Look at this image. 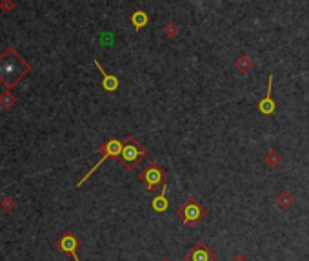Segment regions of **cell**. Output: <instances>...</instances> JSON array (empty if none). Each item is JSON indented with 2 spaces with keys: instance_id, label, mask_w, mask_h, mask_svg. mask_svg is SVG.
I'll list each match as a JSON object with an SVG mask.
<instances>
[{
  "instance_id": "6da1fadb",
  "label": "cell",
  "mask_w": 309,
  "mask_h": 261,
  "mask_svg": "<svg viewBox=\"0 0 309 261\" xmlns=\"http://www.w3.org/2000/svg\"><path fill=\"white\" fill-rule=\"evenodd\" d=\"M31 71V66L26 59H22L15 47L7 46L0 55V82L4 90H11L15 84H19L27 73Z\"/></svg>"
},
{
  "instance_id": "7a4b0ae2",
  "label": "cell",
  "mask_w": 309,
  "mask_h": 261,
  "mask_svg": "<svg viewBox=\"0 0 309 261\" xmlns=\"http://www.w3.org/2000/svg\"><path fill=\"white\" fill-rule=\"evenodd\" d=\"M145 157H147V150L138 142L137 137H135V135H125L124 146H122V152H120L119 155L120 165H122L127 172H133Z\"/></svg>"
},
{
  "instance_id": "3957f363",
  "label": "cell",
  "mask_w": 309,
  "mask_h": 261,
  "mask_svg": "<svg viewBox=\"0 0 309 261\" xmlns=\"http://www.w3.org/2000/svg\"><path fill=\"white\" fill-rule=\"evenodd\" d=\"M177 215L182 219L185 227L189 228H195L200 225V221L206 219V215H207V208L197 199V197H187V199L177 208Z\"/></svg>"
},
{
  "instance_id": "277c9868",
  "label": "cell",
  "mask_w": 309,
  "mask_h": 261,
  "mask_svg": "<svg viewBox=\"0 0 309 261\" xmlns=\"http://www.w3.org/2000/svg\"><path fill=\"white\" fill-rule=\"evenodd\" d=\"M138 179H140V183H144L147 190L155 192V190H158L160 187H164L165 185V181H167V172H165L164 168H160L158 163H147L145 168L140 170Z\"/></svg>"
},
{
  "instance_id": "5b68a950",
  "label": "cell",
  "mask_w": 309,
  "mask_h": 261,
  "mask_svg": "<svg viewBox=\"0 0 309 261\" xmlns=\"http://www.w3.org/2000/svg\"><path fill=\"white\" fill-rule=\"evenodd\" d=\"M122 146H124V141L117 139V137H113V139L105 141L104 144H102V146L99 148L100 161L97 163V165H95V166L91 168V170H89V172H87L86 175H84V177H82V179L79 181V183H77V187H79V188L82 187V185H84V183H86V181L89 179V177H91V175L95 174V172H97V168H99L105 159H109V157H119L120 152H122Z\"/></svg>"
},
{
  "instance_id": "8992f818",
  "label": "cell",
  "mask_w": 309,
  "mask_h": 261,
  "mask_svg": "<svg viewBox=\"0 0 309 261\" xmlns=\"http://www.w3.org/2000/svg\"><path fill=\"white\" fill-rule=\"evenodd\" d=\"M55 247L59 248V252H62L67 258H71L73 261H80L79 250L82 247V243H80V239L73 234L71 230H66L64 234L60 236L59 239H57V243H55Z\"/></svg>"
},
{
  "instance_id": "52a82bcc",
  "label": "cell",
  "mask_w": 309,
  "mask_h": 261,
  "mask_svg": "<svg viewBox=\"0 0 309 261\" xmlns=\"http://www.w3.org/2000/svg\"><path fill=\"white\" fill-rule=\"evenodd\" d=\"M184 261H217V254L204 241H198L184 254Z\"/></svg>"
},
{
  "instance_id": "ba28073f",
  "label": "cell",
  "mask_w": 309,
  "mask_h": 261,
  "mask_svg": "<svg viewBox=\"0 0 309 261\" xmlns=\"http://www.w3.org/2000/svg\"><path fill=\"white\" fill-rule=\"evenodd\" d=\"M271 92H273V75H269V79H268V92H266V97L258 102V112L264 115H271L276 108V104L273 102V97H271Z\"/></svg>"
},
{
  "instance_id": "9c48e42d",
  "label": "cell",
  "mask_w": 309,
  "mask_h": 261,
  "mask_svg": "<svg viewBox=\"0 0 309 261\" xmlns=\"http://www.w3.org/2000/svg\"><path fill=\"white\" fill-rule=\"evenodd\" d=\"M95 66L99 68V71L102 73V88H104L105 92H115V90L120 86V80L117 79L115 75L105 73L104 70H102V66H100V62L97 59H95Z\"/></svg>"
},
{
  "instance_id": "30bf717a",
  "label": "cell",
  "mask_w": 309,
  "mask_h": 261,
  "mask_svg": "<svg viewBox=\"0 0 309 261\" xmlns=\"http://www.w3.org/2000/svg\"><path fill=\"white\" fill-rule=\"evenodd\" d=\"M151 208L157 212V214H164L165 210L169 208V201H167V190H165V185L160 188V194L151 201Z\"/></svg>"
},
{
  "instance_id": "8fae6325",
  "label": "cell",
  "mask_w": 309,
  "mask_h": 261,
  "mask_svg": "<svg viewBox=\"0 0 309 261\" xmlns=\"http://www.w3.org/2000/svg\"><path fill=\"white\" fill-rule=\"evenodd\" d=\"M147 22H149V17H147V13H145L144 9H137V11L131 15V24L137 31H140Z\"/></svg>"
},
{
  "instance_id": "7c38bea8",
  "label": "cell",
  "mask_w": 309,
  "mask_h": 261,
  "mask_svg": "<svg viewBox=\"0 0 309 261\" xmlns=\"http://www.w3.org/2000/svg\"><path fill=\"white\" fill-rule=\"evenodd\" d=\"M235 68H237V71H240V73H249L251 70H253V59L247 57L246 53H242L235 60Z\"/></svg>"
},
{
  "instance_id": "4fadbf2b",
  "label": "cell",
  "mask_w": 309,
  "mask_h": 261,
  "mask_svg": "<svg viewBox=\"0 0 309 261\" xmlns=\"http://www.w3.org/2000/svg\"><path fill=\"white\" fill-rule=\"evenodd\" d=\"M293 203H295V199H293V195L288 190H282L280 194L276 195V205H278L280 210H289L293 207Z\"/></svg>"
},
{
  "instance_id": "5bb4252c",
  "label": "cell",
  "mask_w": 309,
  "mask_h": 261,
  "mask_svg": "<svg viewBox=\"0 0 309 261\" xmlns=\"http://www.w3.org/2000/svg\"><path fill=\"white\" fill-rule=\"evenodd\" d=\"M264 161H266V165L271 168H276L280 163H282V154L276 150V148H271L269 152L266 154V157H264Z\"/></svg>"
},
{
  "instance_id": "9a60e30c",
  "label": "cell",
  "mask_w": 309,
  "mask_h": 261,
  "mask_svg": "<svg viewBox=\"0 0 309 261\" xmlns=\"http://www.w3.org/2000/svg\"><path fill=\"white\" fill-rule=\"evenodd\" d=\"M15 102H17V97L11 94V90H4L2 95H0V106L4 108V110H9Z\"/></svg>"
},
{
  "instance_id": "2e32d148",
  "label": "cell",
  "mask_w": 309,
  "mask_h": 261,
  "mask_svg": "<svg viewBox=\"0 0 309 261\" xmlns=\"http://www.w3.org/2000/svg\"><path fill=\"white\" fill-rule=\"evenodd\" d=\"M164 35L167 37V39H175L178 35V26L175 24V22H167L164 26Z\"/></svg>"
},
{
  "instance_id": "e0dca14e",
  "label": "cell",
  "mask_w": 309,
  "mask_h": 261,
  "mask_svg": "<svg viewBox=\"0 0 309 261\" xmlns=\"http://www.w3.org/2000/svg\"><path fill=\"white\" fill-rule=\"evenodd\" d=\"M15 205H17V203H15V199H13V197H9V195H6V197L2 199V208H4V210H13Z\"/></svg>"
},
{
  "instance_id": "ac0fdd59",
  "label": "cell",
  "mask_w": 309,
  "mask_h": 261,
  "mask_svg": "<svg viewBox=\"0 0 309 261\" xmlns=\"http://www.w3.org/2000/svg\"><path fill=\"white\" fill-rule=\"evenodd\" d=\"M13 9H15L13 0H2V11H4V13H11Z\"/></svg>"
},
{
  "instance_id": "d6986e66",
  "label": "cell",
  "mask_w": 309,
  "mask_h": 261,
  "mask_svg": "<svg viewBox=\"0 0 309 261\" xmlns=\"http://www.w3.org/2000/svg\"><path fill=\"white\" fill-rule=\"evenodd\" d=\"M231 261H247V258H246V256H242V254H238V256H235V258H233Z\"/></svg>"
},
{
  "instance_id": "ffe728a7",
  "label": "cell",
  "mask_w": 309,
  "mask_h": 261,
  "mask_svg": "<svg viewBox=\"0 0 309 261\" xmlns=\"http://www.w3.org/2000/svg\"><path fill=\"white\" fill-rule=\"evenodd\" d=\"M162 261H171V260H162Z\"/></svg>"
}]
</instances>
